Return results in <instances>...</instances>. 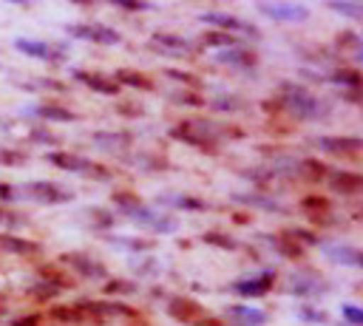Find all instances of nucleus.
Wrapping results in <instances>:
<instances>
[{
  "label": "nucleus",
  "instance_id": "nucleus-1",
  "mask_svg": "<svg viewBox=\"0 0 363 326\" xmlns=\"http://www.w3.org/2000/svg\"><path fill=\"white\" fill-rule=\"evenodd\" d=\"M278 105L286 113H292L295 119H323L329 113V105L323 99H318L312 91H306L303 85H295V82H281Z\"/></svg>",
  "mask_w": 363,
  "mask_h": 326
},
{
  "label": "nucleus",
  "instance_id": "nucleus-2",
  "mask_svg": "<svg viewBox=\"0 0 363 326\" xmlns=\"http://www.w3.org/2000/svg\"><path fill=\"white\" fill-rule=\"evenodd\" d=\"M167 315L184 326H224L218 317H213L201 303H196L193 298H173L167 303Z\"/></svg>",
  "mask_w": 363,
  "mask_h": 326
},
{
  "label": "nucleus",
  "instance_id": "nucleus-3",
  "mask_svg": "<svg viewBox=\"0 0 363 326\" xmlns=\"http://www.w3.org/2000/svg\"><path fill=\"white\" fill-rule=\"evenodd\" d=\"M170 136L176 142H184V145H193V147H204V150H213L216 145V128L210 122H201V119H184L179 125L170 128Z\"/></svg>",
  "mask_w": 363,
  "mask_h": 326
},
{
  "label": "nucleus",
  "instance_id": "nucleus-4",
  "mask_svg": "<svg viewBox=\"0 0 363 326\" xmlns=\"http://www.w3.org/2000/svg\"><path fill=\"white\" fill-rule=\"evenodd\" d=\"M17 196L20 198H31L37 204H65V201L74 198L71 190H65V187H60L54 181H45V179H34L26 187H17Z\"/></svg>",
  "mask_w": 363,
  "mask_h": 326
},
{
  "label": "nucleus",
  "instance_id": "nucleus-5",
  "mask_svg": "<svg viewBox=\"0 0 363 326\" xmlns=\"http://www.w3.org/2000/svg\"><path fill=\"white\" fill-rule=\"evenodd\" d=\"M65 34L74 37V40H85V43H94V45H116L122 43V34L105 23H71L65 26Z\"/></svg>",
  "mask_w": 363,
  "mask_h": 326
},
{
  "label": "nucleus",
  "instance_id": "nucleus-6",
  "mask_svg": "<svg viewBox=\"0 0 363 326\" xmlns=\"http://www.w3.org/2000/svg\"><path fill=\"white\" fill-rule=\"evenodd\" d=\"M14 48H17L20 54L31 57V60L51 62V65H57V62H62V60L68 57V51H65L62 45L45 43V40H31V37H17V40H14Z\"/></svg>",
  "mask_w": 363,
  "mask_h": 326
},
{
  "label": "nucleus",
  "instance_id": "nucleus-7",
  "mask_svg": "<svg viewBox=\"0 0 363 326\" xmlns=\"http://www.w3.org/2000/svg\"><path fill=\"white\" fill-rule=\"evenodd\" d=\"M125 215H128L130 221L142 224V227L150 230V232H162V235L176 232V218H170V215H164V213H159V210H153V207H147V204H139V207H133V210H125Z\"/></svg>",
  "mask_w": 363,
  "mask_h": 326
},
{
  "label": "nucleus",
  "instance_id": "nucleus-8",
  "mask_svg": "<svg viewBox=\"0 0 363 326\" xmlns=\"http://www.w3.org/2000/svg\"><path fill=\"white\" fill-rule=\"evenodd\" d=\"M199 20H201V23H210L216 31H224V34H230V37H235V34L258 37V28H255L252 23H247V20L235 17V14H227V11H204Z\"/></svg>",
  "mask_w": 363,
  "mask_h": 326
},
{
  "label": "nucleus",
  "instance_id": "nucleus-9",
  "mask_svg": "<svg viewBox=\"0 0 363 326\" xmlns=\"http://www.w3.org/2000/svg\"><path fill=\"white\" fill-rule=\"evenodd\" d=\"M77 309L85 317H136V312L119 300H79Z\"/></svg>",
  "mask_w": 363,
  "mask_h": 326
},
{
  "label": "nucleus",
  "instance_id": "nucleus-10",
  "mask_svg": "<svg viewBox=\"0 0 363 326\" xmlns=\"http://www.w3.org/2000/svg\"><path fill=\"white\" fill-rule=\"evenodd\" d=\"M258 11L275 23H303L309 20V9L301 3H261Z\"/></svg>",
  "mask_w": 363,
  "mask_h": 326
},
{
  "label": "nucleus",
  "instance_id": "nucleus-11",
  "mask_svg": "<svg viewBox=\"0 0 363 326\" xmlns=\"http://www.w3.org/2000/svg\"><path fill=\"white\" fill-rule=\"evenodd\" d=\"M74 79L82 82L85 88H91L94 94H102V96H116L122 88L119 82L111 77V74H102V71H85V68H77L74 71Z\"/></svg>",
  "mask_w": 363,
  "mask_h": 326
},
{
  "label": "nucleus",
  "instance_id": "nucleus-12",
  "mask_svg": "<svg viewBox=\"0 0 363 326\" xmlns=\"http://www.w3.org/2000/svg\"><path fill=\"white\" fill-rule=\"evenodd\" d=\"M275 283V269H264L252 278H241L233 283V292L241 298H264L269 292V286Z\"/></svg>",
  "mask_w": 363,
  "mask_h": 326
},
{
  "label": "nucleus",
  "instance_id": "nucleus-13",
  "mask_svg": "<svg viewBox=\"0 0 363 326\" xmlns=\"http://www.w3.org/2000/svg\"><path fill=\"white\" fill-rule=\"evenodd\" d=\"M60 261H62L71 272H77V275H82V278H105V275H108V269H105L96 258H91L88 252H65Z\"/></svg>",
  "mask_w": 363,
  "mask_h": 326
},
{
  "label": "nucleus",
  "instance_id": "nucleus-14",
  "mask_svg": "<svg viewBox=\"0 0 363 326\" xmlns=\"http://www.w3.org/2000/svg\"><path fill=\"white\" fill-rule=\"evenodd\" d=\"M318 147L326 150V153H337V156H360V136H320L318 139Z\"/></svg>",
  "mask_w": 363,
  "mask_h": 326
},
{
  "label": "nucleus",
  "instance_id": "nucleus-15",
  "mask_svg": "<svg viewBox=\"0 0 363 326\" xmlns=\"http://www.w3.org/2000/svg\"><path fill=\"white\" fill-rule=\"evenodd\" d=\"M150 45H153L156 51H164V54H173V57H187V54H193L190 43H187L184 37H179V34H170V31H156V34L150 37Z\"/></svg>",
  "mask_w": 363,
  "mask_h": 326
},
{
  "label": "nucleus",
  "instance_id": "nucleus-16",
  "mask_svg": "<svg viewBox=\"0 0 363 326\" xmlns=\"http://www.w3.org/2000/svg\"><path fill=\"white\" fill-rule=\"evenodd\" d=\"M216 62L221 65H230V68H255L258 65V57L252 48L247 45H233V48H224L216 54Z\"/></svg>",
  "mask_w": 363,
  "mask_h": 326
},
{
  "label": "nucleus",
  "instance_id": "nucleus-17",
  "mask_svg": "<svg viewBox=\"0 0 363 326\" xmlns=\"http://www.w3.org/2000/svg\"><path fill=\"white\" fill-rule=\"evenodd\" d=\"M289 289L298 298H315V295H320L326 289V281H320L312 272H292L289 275Z\"/></svg>",
  "mask_w": 363,
  "mask_h": 326
},
{
  "label": "nucleus",
  "instance_id": "nucleus-18",
  "mask_svg": "<svg viewBox=\"0 0 363 326\" xmlns=\"http://www.w3.org/2000/svg\"><path fill=\"white\" fill-rule=\"evenodd\" d=\"M227 317H230L233 326H264V323H267V312H264V309L244 306V303L227 306Z\"/></svg>",
  "mask_w": 363,
  "mask_h": 326
},
{
  "label": "nucleus",
  "instance_id": "nucleus-19",
  "mask_svg": "<svg viewBox=\"0 0 363 326\" xmlns=\"http://www.w3.org/2000/svg\"><path fill=\"white\" fill-rule=\"evenodd\" d=\"M323 255L332 261V264H340V266H363V255H360V249L357 247H352V244H332V247H326L323 249Z\"/></svg>",
  "mask_w": 363,
  "mask_h": 326
},
{
  "label": "nucleus",
  "instance_id": "nucleus-20",
  "mask_svg": "<svg viewBox=\"0 0 363 326\" xmlns=\"http://www.w3.org/2000/svg\"><path fill=\"white\" fill-rule=\"evenodd\" d=\"M326 176H329V187L340 196H354L363 187V179L357 173H349V170H335V173H326Z\"/></svg>",
  "mask_w": 363,
  "mask_h": 326
},
{
  "label": "nucleus",
  "instance_id": "nucleus-21",
  "mask_svg": "<svg viewBox=\"0 0 363 326\" xmlns=\"http://www.w3.org/2000/svg\"><path fill=\"white\" fill-rule=\"evenodd\" d=\"M45 159H48L54 167L68 170V173H79V176H85V170H88V164H91V159H82V156H77V153H62V150H51Z\"/></svg>",
  "mask_w": 363,
  "mask_h": 326
},
{
  "label": "nucleus",
  "instance_id": "nucleus-22",
  "mask_svg": "<svg viewBox=\"0 0 363 326\" xmlns=\"http://www.w3.org/2000/svg\"><path fill=\"white\" fill-rule=\"evenodd\" d=\"M0 249L11 252V255H34V252H40V244L20 238V235H11V232H0Z\"/></svg>",
  "mask_w": 363,
  "mask_h": 326
},
{
  "label": "nucleus",
  "instance_id": "nucleus-23",
  "mask_svg": "<svg viewBox=\"0 0 363 326\" xmlns=\"http://www.w3.org/2000/svg\"><path fill=\"white\" fill-rule=\"evenodd\" d=\"M28 116H37L45 122H77L79 119L74 111L60 108V105H34V108H28Z\"/></svg>",
  "mask_w": 363,
  "mask_h": 326
},
{
  "label": "nucleus",
  "instance_id": "nucleus-24",
  "mask_svg": "<svg viewBox=\"0 0 363 326\" xmlns=\"http://www.w3.org/2000/svg\"><path fill=\"white\" fill-rule=\"evenodd\" d=\"M113 79L119 82V88L128 85V88H136V91H153V79L145 77L142 71H133V68H119Z\"/></svg>",
  "mask_w": 363,
  "mask_h": 326
},
{
  "label": "nucleus",
  "instance_id": "nucleus-25",
  "mask_svg": "<svg viewBox=\"0 0 363 326\" xmlns=\"http://www.w3.org/2000/svg\"><path fill=\"white\" fill-rule=\"evenodd\" d=\"M264 241H269V244L275 247V252H278V255H284V258H301V255H303V247H301V244H295L292 238H286L284 232L264 235Z\"/></svg>",
  "mask_w": 363,
  "mask_h": 326
},
{
  "label": "nucleus",
  "instance_id": "nucleus-26",
  "mask_svg": "<svg viewBox=\"0 0 363 326\" xmlns=\"http://www.w3.org/2000/svg\"><path fill=\"white\" fill-rule=\"evenodd\" d=\"M37 272H40V278H43V283H48V286H54L57 292H60V289H71V286H74V278H71L68 272H60V269H57V266H51V264H45V266H40Z\"/></svg>",
  "mask_w": 363,
  "mask_h": 326
},
{
  "label": "nucleus",
  "instance_id": "nucleus-27",
  "mask_svg": "<svg viewBox=\"0 0 363 326\" xmlns=\"http://www.w3.org/2000/svg\"><path fill=\"white\" fill-rule=\"evenodd\" d=\"M105 241H111L116 247H125L128 252H150L156 247L150 238H136V235H105Z\"/></svg>",
  "mask_w": 363,
  "mask_h": 326
},
{
  "label": "nucleus",
  "instance_id": "nucleus-28",
  "mask_svg": "<svg viewBox=\"0 0 363 326\" xmlns=\"http://www.w3.org/2000/svg\"><path fill=\"white\" fill-rule=\"evenodd\" d=\"M162 201H170V207L187 210V213H204L207 210V201L204 198H196V196H179V193H173V196H162Z\"/></svg>",
  "mask_w": 363,
  "mask_h": 326
},
{
  "label": "nucleus",
  "instance_id": "nucleus-29",
  "mask_svg": "<svg viewBox=\"0 0 363 326\" xmlns=\"http://www.w3.org/2000/svg\"><path fill=\"white\" fill-rule=\"evenodd\" d=\"M199 43H201L204 48H216V51H224V48L238 45V43H235V37H230V34H224V31H216V28L204 31V34L199 37Z\"/></svg>",
  "mask_w": 363,
  "mask_h": 326
},
{
  "label": "nucleus",
  "instance_id": "nucleus-30",
  "mask_svg": "<svg viewBox=\"0 0 363 326\" xmlns=\"http://www.w3.org/2000/svg\"><path fill=\"white\" fill-rule=\"evenodd\" d=\"M329 82L340 85V88H349V91H357L360 88V74L357 68H332V74L326 77Z\"/></svg>",
  "mask_w": 363,
  "mask_h": 326
},
{
  "label": "nucleus",
  "instance_id": "nucleus-31",
  "mask_svg": "<svg viewBox=\"0 0 363 326\" xmlns=\"http://www.w3.org/2000/svg\"><path fill=\"white\" fill-rule=\"evenodd\" d=\"M298 173H301L306 181H320L329 170H326V164L318 162V159H301V162H298Z\"/></svg>",
  "mask_w": 363,
  "mask_h": 326
},
{
  "label": "nucleus",
  "instance_id": "nucleus-32",
  "mask_svg": "<svg viewBox=\"0 0 363 326\" xmlns=\"http://www.w3.org/2000/svg\"><path fill=\"white\" fill-rule=\"evenodd\" d=\"M94 142L105 150H122L130 145V136L128 133H94Z\"/></svg>",
  "mask_w": 363,
  "mask_h": 326
},
{
  "label": "nucleus",
  "instance_id": "nucleus-33",
  "mask_svg": "<svg viewBox=\"0 0 363 326\" xmlns=\"http://www.w3.org/2000/svg\"><path fill=\"white\" fill-rule=\"evenodd\" d=\"M235 201H244L247 207H258V210H264V213H284V207H278L275 201H269V198H264V196H255V193H238Z\"/></svg>",
  "mask_w": 363,
  "mask_h": 326
},
{
  "label": "nucleus",
  "instance_id": "nucleus-34",
  "mask_svg": "<svg viewBox=\"0 0 363 326\" xmlns=\"http://www.w3.org/2000/svg\"><path fill=\"white\" fill-rule=\"evenodd\" d=\"M170 102L173 105H187V108H201L204 105V96L201 94H193L190 88H179L170 94Z\"/></svg>",
  "mask_w": 363,
  "mask_h": 326
},
{
  "label": "nucleus",
  "instance_id": "nucleus-35",
  "mask_svg": "<svg viewBox=\"0 0 363 326\" xmlns=\"http://www.w3.org/2000/svg\"><path fill=\"white\" fill-rule=\"evenodd\" d=\"M207 244H213V247H218V249H227V252H233V249H238V241L233 238V235H227V232H218V230H210V232H204L201 235Z\"/></svg>",
  "mask_w": 363,
  "mask_h": 326
},
{
  "label": "nucleus",
  "instance_id": "nucleus-36",
  "mask_svg": "<svg viewBox=\"0 0 363 326\" xmlns=\"http://www.w3.org/2000/svg\"><path fill=\"white\" fill-rule=\"evenodd\" d=\"M26 164V153L9 145H0V167H23Z\"/></svg>",
  "mask_w": 363,
  "mask_h": 326
},
{
  "label": "nucleus",
  "instance_id": "nucleus-37",
  "mask_svg": "<svg viewBox=\"0 0 363 326\" xmlns=\"http://www.w3.org/2000/svg\"><path fill=\"white\" fill-rule=\"evenodd\" d=\"M51 317L60 320V323H82L85 320V315L77 306H54L51 309Z\"/></svg>",
  "mask_w": 363,
  "mask_h": 326
},
{
  "label": "nucleus",
  "instance_id": "nucleus-38",
  "mask_svg": "<svg viewBox=\"0 0 363 326\" xmlns=\"http://www.w3.org/2000/svg\"><path fill=\"white\" fill-rule=\"evenodd\" d=\"M111 201H113L122 213H125V210H133V207H139V204H142V198H139L136 193H130V190H113Z\"/></svg>",
  "mask_w": 363,
  "mask_h": 326
},
{
  "label": "nucleus",
  "instance_id": "nucleus-39",
  "mask_svg": "<svg viewBox=\"0 0 363 326\" xmlns=\"http://www.w3.org/2000/svg\"><path fill=\"white\" fill-rule=\"evenodd\" d=\"M329 9L337 11V14H346V17H352V20H360V17H363V6H360V3H343V0L337 3V0H332Z\"/></svg>",
  "mask_w": 363,
  "mask_h": 326
},
{
  "label": "nucleus",
  "instance_id": "nucleus-40",
  "mask_svg": "<svg viewBox=\"0 0 363 326\" xmlns=\"http://www.w3.org/2000/svg\"><path fill=\"white\" fill-rule=\"evenodd\" d=\"M301 207L309 210V213L323 215V213H329V198H323V196H306V198L301 201ZM318 215H315V218H318Z\"/></svg>",
  "mask_w": 363,
  "mask_h": 326
},
{
  "label": "nucleus",
  "instance_id": "nucleus-41",
  "mask_svg": "<svg viewBox=\"0 0 363 326\" xmlns=\"http://www.w3.org/2000/svg\"><path fill=\"white\" fill-rule=\"evenodd\" d=\"M284 235L286 238H292L295 244H318V235L315 232H309V230H301V227H289V230H284Z\"/></svg>",
  "mask_w": 363,
  "mask_h": 326
},
{
  "label": "nucleus",
  "instance_id": "nucleus-42",
  "mask_svg": "<svg viewBox=\"0 0 363 326\" xmlns=\"http://www.w3.org/2000/svg\"><path fill=\"white\" fill-rule=\"evenodd\" d=\"M88 221H91V227H99V230L113 227V215L108 210H88Z\"/></svg>",
  "mask_w": 363,
  "mask_h": 326
},
{
  "label": "nucleus",
  "instance_id": "nucleus-43",
  "mask_svg": "<svg viewBox=\"0 0 363 326\" xmlns=\"http://www.w3.org/2000/svg\"><path fill=\"white\" fill-rule=\"evenodd\" d=\"M128 292H136V283L133 281H108L105 283V295H128Z\"/></svg>",
  "mask_w": 363,
  "mask_h": 326
},
{
  "label": "nucleus",
  "instance_id": "nucleus-44",
  "mask_svg": "<svg viewBox=\"0 0 363 326\" xmlns=\"http://www.w3.org/2000/svg\"><path fill=\"white\" fill-rule=\"evenodd\" d=\"M210 105H213V108H216L218 113H224V111L230 113V111H235V108H241L244 102H241L238 96H216V99H213Z\"/></svg>",
  "mask_w": 363,
  "mask_h": 326
},
{
  "label": "nucleus",
  "instance_id": "nucleus-45",
  "mask_svg": "<svg viewBox=\"0 0 363 326\" xmlns=\"http://www.w3.org/2000/svg\"><path fill=\"white\" fill-rule=\"evenodd\" d=\"M335 43H337V48H346V51H357V45H360V37H357L354 31H340V34L335 37Z\"/></svg>",
  "mask_w": 363,
  "mask_h": 326
},
{
  "label": "nucleus",
  "instance_id": "nucleus-46",
  "mask_svg": "<svg viewBox=\"0 0 363 326\" xmlns=\"http://www.w3.org/2000/svg\"><path fill=\"white\" fill-rule=\"evenodd\" d=\"M343 317H346V326H360L363 323V309L354 306V303H343Z\"/></svg>",
  "mask_w": 363,
  "mask_h": 326
},
{
  "label": "nucleus",
  "instance_id": "nucleus-47",
  "mask_svg": "<svg viewBox=\"0 0 363 326\" xmlns=\"http://www.w3.org/2000/svg\"><path fill=\"white\" fill-rule=\"evenodd\" d=\"M164 74H167L170 79H176V82H182V85H190V91H193V88H199V79H196L193 74H187V71H176V68H167Z\"/></svg>",
  "mask_w": 363,
  "mask_h": 326
},
{
  "label": "nucleus",
  "instance_id": "nucleus-48",
  "mask_svg": "<svg viewBox=\"0 0 363 326\" xmlns=\"http://www.w3.org/2000/svg\"><path fill=\"white\" fill-rule=\"evenodd\" d=\"M85 176H88V179H96V181H108V179H111V170H108L105 164H99V162H91L88 170H85Z\"/></svg>",
  "mask_w": 363,
  "mask_h": 326
},
{
  "label": "nucleus",
  "instance_id": "nucleus-49",
  "mask_svg": "<svg viewBox=\"0 0 363 326\" xmlns=\"http://www.w3.org/2000/svg\"><path fill=\"white\" fill-rule=\"evenodd\" d=\"M20 221H23L20 213H14V210H9L6 204H0V227H17Z\"/></svg>",
  "mask_w": 363,
  "mask_h": 326
},
{
  "label": "nucleus",
  "instance_id": "nucleus-50",
  "mask_svg": "<svg viewBox=\"0 0 363 326\" xmlns=\"http://www.w3.org/2000/svg\"><path fill=\"white\" fill-rule=\"evenodd\" d=\"M301 317L306 323H326V312L323 309H312V306H301Z\"/></svg>",
  "mask_w": 363,
  "mask_h": 326
},
{
  "label": "nucleus",
  "instance_id": "nucleus-51",
  "mask_svg": "<svg viewBox=\"0 0 363 326\" xmlns=\"http://www.w3.org/2000/svg\"><path fill=\"white\" fill-rule=\"evenodd\" d=\"M31 295H34V300L45 303V300H51V298L57 295V289H54V286H48V283H37V286L31 289Z\"/></svg>",
  "mask_w": 363,
  "mask_h": 326
},
{
  "label": "nucleus",
  "instance_id": "nucleus-52",
  "mask_svg": "<svg viewBox=\"0 0 363 326\" xmlns=\"http://www.w3.org/2000/svg\"><path fill=\"white\" fill-rule=\"evenodd\" d=\"M17 198H20V196H17V187L0 181V204H11V201H17Z\"/></svg>",
  "mask_w": 363,
  "mask_h": 326
},
{
  "label": "nucleus",
  "instance_id": "nucleus-53",
  "mask_svg": "<svg viewBox=\"0 0 363 326\" xmlns=\"http://www.w3.org/2000/svg\"><path fill=\"white\" fill-rule=\"evenodd\" d=\"M28 139H31V142H40V145H57V136L48 133V130H31Z\"/></svg>",
  "mask_w": 363,
  "mask_h": 326
},
{
  "label": "nucleus",
  "instance_id": "nucleus-54",
  "mask_svg": "<svg viewBox=\"0 0 363 326\" xmlns=\"http://www.w3.org/2000/svg\"><path fill=\"white\" fill-rule=\"evenodd\" d=\"M9 326H43V315H23V317H14Z\"/></svg>",
  "mask_w": 363,
  "mask_h": 326
},
{
  "label": "nucleus",
  "instance_id": "nucleus-55",
  "mask_svg": "<svg viewBox=\"0 0 363 326\" xmlns=\"http://www.w3.org/2000/svg\"><path fill=\"white\" fill-rule=\"evenodd\" d=\"M116 6H119V9H125V11H147V9H153L150 3H139V0H136V3H128V0H116Z\"/></svg>",
  "mask_w": 363,
  "mask_h": 326
},
{
  "label": "nucleus",
  "instance_id": "nucleus-56",
  "mask_svg": "<svg viewBox=\"0 0 363 326\" xmlns=\"http://www.w3.org/2000/svg\"><path fill=\"white\" fill-rule=\"evenodd\" d=\"M3 309H6V300H3V298H0V312H3Z\"/></svg>",
  "mask_w": 363,
  "mask_h": 326
},
{
  "label": "nucleus",
  "instance_id": "nucleus-57",
  "mask_svg": "<svg viewBox=\"0 0 363 326\" xmlns=\"http://www.w3.org/2000/svg\"><path fill=\"white\" fill-rule=\"evenodd\" d=\"M340 326H346V323H340Z\"/></svg>",
  "mask_w": 363,
  "mask_h": 326
}]
</instances>
